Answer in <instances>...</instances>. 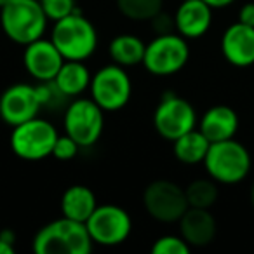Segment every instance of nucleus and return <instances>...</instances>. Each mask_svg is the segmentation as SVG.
Returning <instances> with one entry per match:
<instances>
[{"label": "nucleus", "instance_id": "obj_10", "mask_svg": "<svg viewBox=\"0 0 254 254\" xmlns=\"http://www.w3.org/2000/svg\"><path fill=\"white\" fill-rule=\"evenodd\" d=\"M153 126L164 139L174 141L197 127V112L188 99L167 92L155 108Z\"/></svg>", "mask_w": 254, "mask_h": 254}, {"label": "nucleus", "instance_id": "obj_15", "mask_svg": "<svg viewBox=\"0 0 254 254\" xmlns=\"http://www.w3.org/2000/svg\"><path fill=\"white\" fill-rule=\"evenodd\" d=\"M176 32L185 39H200L212 25V7L204 0H181L174 12Z\"/></svg>", "mask_w": 254, "mask_h": 254}, {"label": "nucleus", "instance_id": "obj_26", "mask_svg": "<svg viewBox=\"0 0 254 254\" xmlns=\"http://www.w3.org/2000/svg\"><path fill=\"white\" fill-rule=\"evenodd\" d=\"M37 91H39L42 108H60V106L64 103V99H68L66 96L60 91V87L54 84V80L39 82Z\"/></svg>", "mask_w": 254, "mask_h": 254}, {"label": "nucleus", "instance_id": "obj_27", "mask_svg": "<svg viewBox=\"0 0 254 254\" xmlns=\"http://www.w3.org/2000/svg\"><path fill=\"white\" fill-rule=\"evenodd\" d=\"M78 150H80V145H78L73 138L64 134L58 138L56 145H54V150H53V157L61 160V162H66V160H73L75 157H77Z\"/></svg>", "mask_w": 254, "mask_h": 254}, {"label": "nucleus", "instance_id": "obj_14", "mask_svg": "<svg viewBox=\"0 0 254 254\" xmlns=\"http://www.w3.org/2000/svg\"><path fill=\"white\" fill-rule=\"evenodd\" d=\"M221 54L232 66L247 68L254 64V26L237 21L221 35Z\"/></svg>", "mask_w": 254, "mask_h": 254}, {"label": "nucleus", "instance_id": "obj_5", "mask_svg": "<svg viewBox=\"0 0 254 254\" xmlns=\"http://www.w3.org/2000/svg\"><path fill=\"white\" fill-rule=\"evenodd\" d=\"M190 60V46L180 33H162L146 44L143 66L155 77H171L180 73Z\"/></svg>", "mask_w": 254, "mask_h": 254}, {"label": "nucleus", "instance_id": "obj_4", "mask_svg": "<svg viewBox=\"0 0 254 254\" xmlns=\"http://www.w3.org/2000/svg\"><path fill=\"white\" fill-rule=\"evenodd\" d=\"M51 40L64 60L85 61L98 47V32L96 26L77 11L60 21H54Z\"/></svg>", "mask_w": 254, "mask_h": 254}, {"label": "nucleus", "instance_id": "obj_13", "mask_svg": "<svg viewBox=\"0 0 254 254\" xmlns=\"http://www.w3.org/2000/svg\"><path fill=\"white\" fill-rule=\"evenodd\" d=\"M64 58L60 53L53 40L39 39L35 42L25 46V53H23V64H25L26 71L35 78L37 82H49L54 80L63 66Z\"/></svg>", "mask_w": 254, "mask_h": 254}, {"label": "nucleus", "instance_id": "obj_21", "mask_svg": "<svg viewBox=\"0 0 254 254\" xmlns=\"http://www.w3.org/2000/svg\"><path fill=\"white\" fill-rule=\"evenodd\" d=\"M145 49L146 44L139 37L131 35V33L117 35L108 46V53L113 63L124 68L141 64L143 58H145Z\"/></svg>", "mask_w": 254, "mask_h": 254}, {"label": "nucleus", "instance_id": "obj_30", "mask_svg": "<svg viewBox=\"0 0 254 254\" xmlns=\"http://www.w3.org/2000/svg\"><path fill=\"white\" fill-rule=\"evenodd\" d=\"M205 4H209L212 9H225L228 5H232L235 0H204Z\"/></svg>", "mask_w": 254, "mask_h": 254}, {"label": "nucleus", "instance_id": "obj_28", "mask_svg": "<svg viewBox=\"0 0 254 254\" xmlns=\"http://www.w3.org/2000/svg\"><path fill=\"white\" fill-rule=\"evenodd\" d=\"M152 26L155 28L157 35H162V33H171L176 32V25H174V16L167 14V12L160 11L155 18L152 19Z\"/></svg>", "mask_w": 254, "mask_h": 254}, {"label": "nucleus", "instance_id": "obj_6", "mask_svg": "<svg viewBox=\"0 0 254 254\" xmlns=\"http://www.w3.org/2000/svg\"><path fill=\"white\" fill-rule=\"evenodd\" d=\"M58 129L49 120L30 119L19 126L12 127L11 132V148L21 160L28 162H39L53 155L54 145H56Z\"/></svg>", "mask_w": 254, "mask_h": 254}, {"label": "nucleus", "instance_id": "obj_1", "mask_svg": "<svg viewBox=\"0 0 254 254\" xmlns=\"http://www.w3.org/2000/svg\"><path fill=\"white\" fill-rule=\"evenodd\" d=\"M32 247L35 254H89L94 242L85 223L61 216L37 232Z\"/></svg>", "mask_w": 254, "mask_h": 254}, {"label": "nucleus", "instance_id": "obj_29", "mask_svg": "<svg viewBox=\"0 0 254 254\" xmlns=\"http://www.w3.org/2000/svg\"><path fill=\"white\" fill-rule=\"evenodd\" d=\"M239 21L254 26V2H246L239 11Z\"/></svg>", "mask_w": 254, "mask_h": 254}, {"label": "nucleus", "instance_id": "obj_9", "mask_svg": "<svg viewBox=\"0 0 254 254\" xmlns=\"http://www.w3.org/2000/svg\"><path fill=\"white\" fill-rule=\"evenodd\" d=\"M92 242L103 247L124 244L132 232V219L124 207L115 204L98 205L85 221Z\"/></svg>", "mask_w": 254, "mask_h": 254}, {"label": "nucleus", "instance_id": "obj_2", "mask_svg": "<svg viewBox=\"0 0 254 254\" xmlns=\"http://www.w3.org/2000/svg\"><path fill=\"white\" fill-rule=\"evenodd\" d=\"M49 18L39 0H11L0 9V26L9 40L19 46H28L42 39Z\"/></svg>", "mask_w": 254, "mask_h": 254}, {"label": "nucleus", "instance_id": "obj_11", "mask_svg": "<svg viewBox=\"0 0 254 254\" xmlns=\"http://www.w3.org/2000/svg\"><path fill=\"white\" fill-rule=\"evenodd\" d=\"M145 211L160 223H178L190 207L185 188L169 180L152 181L143 193Z\"/></svg>", "mask_w": 254, "mask_h": 254}, {"label": "nucleus", "instance_id": "obj_31", "mask_svg": "<svg viewBox=\"0 0 254 254\" xmlns=\"http://www.w3.org/2000/svg\"><path fill=\"white\" fill-rule=\"evenodd\" d=\"M14 253H16L14 246L9 244V242H5V240L0 237V254H14Z\"/></svg>", "mask_w": 254, "mask_h": 254}, {"label": "nucleus", "instance_id": "obj_3", "mask_svg": "<svg viewBox=\"0 0 254 254\" xmlns=\"http://www.w3.org/2000/svg\"><path fill=\"white\" fill-rule=\"evenodd\" d=\"M202 164L207 171V176L218 185L242 183L253 167L249 150L233 138L211 143Z\"/></svg>", "mask_w": 254, "mask_h": 254}, {"label": "nucleus", "instance_id": "obj_16", "mask_svg": "<svg viewBox=\"0 0 254 254\" xmlns=\"http://www.w3.org/2000/svg\"><path fill=\"white\" fill-rule=\"evenodd\" d=\"M178 223H180V235L191 247L209 246L218 232V223L209 209L188 207Z\"/></svg>", "mask_w": 254, "mask_h": 254}, {"label": "nucleus", "instance_id": "obj_17", "mask_svg": "<svg viewBox=\"0 0 254 254\" xmlns=\"http://www.w3.org/2000/svg\"><path fill=\"white\" fill-rule=\"evenodd\" d=\"M198 129L211 143L235 138L239 131V115L226 105H214L200 117Z\"/></svg>", "mask_w": 254, "mask_h": 254}, {"label": "nucleus", "instance_id": "obj_25", "mask_svg": "<svg viewBox=\"0 0 254 254\" xmlns=\"http://www.w3.org/2000/svg\"><path fill=\"white\" fill-rule=\"evenodd\" d=\"M44 12L49 18V21H60L66 16L77 12V2L75 0H39Z\"/></svg>", "mask_w": 254, "mask_h": 254}, {"label": "nucleus", "instance_id": "obj_34", "mask_svg": "<svg viewBox=\"0 0 254 254\" xmlns=\"http://www.w3.org/2000/svg\"><path fill=\"white\" fill-rule=\"evenodd\" d=\"M9 2H11V0H0V9H2V7H5V5H7Z\"/></svg>", "mask_w": 254, "mask_h": 254}, {"label": "nucleus", "instance_id": "obj_33", "mask_svg": "<svg viewBox=\"0 0 254 254\" xmlns=\"http://www.w3.org/2000/svg\"><path fill=\"white\" fill-rule=\"evenodd\" d=\"M249 202H251V207H253V211H254V181L249 188Z\"/></svg>", "mask_w": 254, "mask_h": 254}, {"label": "nucleus", "instance_id": "obj_7", "mask_svg": "<svg viewBox=\"0 0 254 254\" xmlns=\"http://www.w3.org/2000/svg\"><path fill=\"white\" fill-rule=\"evenodd\" d=\"M105 110L89 98H75L66 105L63 115V127L70 138L80 145V148H89L96 145L103 134L105 127Z\"/></svg>", "mask_w": 254, "mask_h": 254}, {"label": "nucleus", "instance_id": "obj_23", "mask_svg": "<svg viewBox=\"0 0 254 254\" xmlns=\"http://www.w3.org/2000/svg\"><path fill=\"white\" fill-rule=\"evenodd\" d=\"M164 0H117V9L131 21H152L162 11Z\"/></svg>", "mask_w": 254, "mask_h": 254}, {"label": "nucleus", "instance_id": "obj_20", "mask_svg": "<svg viewBox=\"0 0 254 254\" xmlns=\"http://www.w3.org/2000/svg\"><path fill=\"white\" fill-rule=\"evenodd\" d=\"M209 146H211V141L202 134L200 129H191L187 134L174 139L173 153L181 164L195 166V164L204 162Z\"/></svg>", "mask_w": 254, "mask_h": 254}, {"label": "nucleus", "instance_id": "obj_19", "mask_svg": "<svg viewBox=\"0 0 254 254\" xmlns=\"http://www.w3.org/2000/svg\"><path fill=\"white\" fill-rule=\"evenodd\" d=\"M91 71L84 64V61H73V60H64L63 66L60 68L54 84L60 87L66 98H78L85 91H89L91 85Z\"/></svg>", "mask_w": 254, "mask_h": 254}, {"label": "nucleus", "instance_id": "obj_8", "mask_svg": "<svg viewBox=\"0 0 254 254\" xmlns=\"http://www.w3.org/2000/svg\"><path fill=\"white\" fill-rule=\"evenodd\" d=\"M91 98L105 112H119L129 103L132 94V82L126 68L117 63L99 68L91 78Z\"/></svg>", "mask_w": 254, "mask_h": 254}, {"label": "nucleus", "instance_id": "obj_18", "mask_svg": "<svg viewBox=\"0 0 254 254\" xmlns=\"http://www.w3.org/2000/svg\"><path fill=\"white\" fill-rule=\"evenodd\" d=\"M61 216L70 218L73 221L85 223L89 216L94 212L98 207V200H96L94 191L85 185H73V187L66 188L61 197Z\"/></svg>", "mask_w": 254, "mask_h": 254}, {"label": "nucleus", "instance_id": "obj_12", "mask_svg": "<svg viewBox=\"0 0 254 254\" xmlns=\"http://www.w3.org/2000/svg\"><path fill=\"white\" fill-rule=\"evenodd\" d=\"M40 110L42 103L37 85L12 84L0 96V119L11 127L39 117Z\"/></svg>", "mask_w": 254, "mask_h": 254}, {"label": "nucleus", "instance_id": "obj_22", "mask_svg": "<svg viewBox=\"0 0 254 254\" xmlns=\"http://www.w3.org/2000/svg\"><path fill=\"white\" fill-rule=\"evenodd\" d=\"M185 193H187V200L190 207L211 209L219 195L218 183L212 178H198L185 188Z\"/></svg>", "mask_w": 254, "mask_h": 254}, {"label": "nucleus", "instance_id": "obj_32", "mask_svg": "<svg viewBox=\"0 0 254 254\" xmlns=\"http://www.w3.org/2000/svg\"><path fill=\"white\" fill-rule=\"evenodd\" d=\"M0 237H2L5 242H9V244H12V246H14L16 235H14V232H12V230H2V232H0Z\"/></svg>", "mask_w": 254, "mask_h": 254}, {"label": "nucleus", "instance_id": "obj_24", "mask_svg": "<svg viewBox=\"0 0 254 254\" xmlns=\"http://www.w3.org/2000/svg\"><path fill=\"white\" fill-rule=\"evenodd\" d=\"M191 246L181 235H162L153 242V254H190Z\"/></svg>", "mask_w": 254, "mask_h": 254}]
</instances>
